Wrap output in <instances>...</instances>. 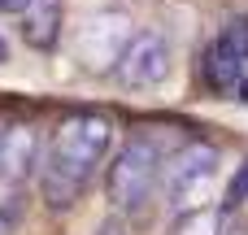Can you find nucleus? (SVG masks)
Here are the masks:
<instances>
[{"instance_id":"obj_1","label":"nucleus","mask_w":248,"mask_h":235,"mask_svg":"<svg viewBox=\"0 0 248 235\" xmlns=\"http://www.w3.org/2000/svg\"><path fill=\"white\" fill-rule=\"evenodd\" d=\"M113 122L105 113H70L52 126L39 157V196L48 209H70L92 183L96 166L109 157Z\"/></svg>"},{"instance_id":"obj_2","label":"nucleus","mask_w":248,"mask_h":235,"mask_svg":"<svg viewBox=\"0 0 248 235\" xmlns=\"http://www.w3.org/2000/svg\"><path fill=\"white\" fill-rule=\"evenodd\" d=\"M161 170H166L161 144L148 140V135L131 140V144L113 157V166H109V174H105V196H109V205H113V209H144L148 196H153V188L161 183Z\"/></svg>"},{"instance_id":"obj_3","label":"nucleus","mask_w":248,"mask_h":235,"mask_svg":"<svg viewBox=\"0 0 248 235\" xmlns=\"http://www.w3.org/2000/svg\"><path fill=\"white\" fill-rule=\"evenodd\" d=\"M214 174H218V148L214 144H187V148H179L170 161H166V170H161V183H166V196H170V205L174 209H187V205H196V196H205V188L214 183Z\"/></svg>"},{"instance_id":"obj_4","label":"nucleus","mask_w":248,"mask_h":235,"mask_svg":"<svg viewBox=\"0 0 248 235\" xmlns=\"http://www.w3.org/2000/svg\"><path fill=\"white\" fill-rule=\"evenodd\" d=\"M166 74H170V39L161 31H135L118 61V83L131 92H148L161 87Z\"/></svg>"},{"instance_id":"obj_5","label":"nucleus","mask_w":248,"mask_h":235,"mask_svg":"<svg viewBox=\"0 0 248 235\" xmlns=\"http://www.w3.org/2000/svg\"><path fill=\"white\" fill-rule=\"evenodd\" d=\"M131 35H135V31H131V22H126L122 13H100V17H92V22L78 31V39H74L78 61H83L87 70H96V74L118 70V61H122Z\"/></svg>"},{"instance_id":"obj_6","label":"nucleus","mask_w":248,"mask_h":235,"mask_svg":"<svg viewBox=\"0 0 248 235\" xmlns=\"http://www.w3.org/2000/svg\"><path fill=\"white\" fill-rule=\"evenodd\" d=\"M22 39L35 52H52L61 39V22H65V4L61 0H31L22 13Z\"/></svg>"},{"instance_id":"obj_7","label":"nucleus","mask_w":248,"mask_h":235,"mask_svg":"<svg viewBox=\"0 0 248 235\" xmlns=\"http://www.w3.org/2000/svg\"><path fill=\"white\" fill-rule=\"evenodd\" d=\"M244 65L248 61H240L235 52H227V48L214 39V44L201 52V65H196V70H201V78H205L209 92L227 96V92H240V87H244Z\"/></svg>"},{"instance_id":"obj_8","label":"nucleus","mask_w":248,"mask_h":235,"mask_svg":"<svg viewBox=\"0 0 248 235\" xmlns=\"http://www.w3.org/2000/svg\"><path fill=\"white\" fill-rule=\"evenodd\" d=\"M39 144H35V131L31 126H13L4 131V157H0V174L9 179H26L35 166H39Z\"/></svg>"},{"instance_id":"obj_9","label":"nucleus","mask_w":248,"mask_h":235,"mask_svg":"<svg viewBox=\"0 0 248 235\" xmlns=\"http://www.w3.org/2000/svg\"><path fill=\"white\" fill-rule=\"evenodd\" d=\"M218 44H222L227 52H235L240 61H248V13H244V17H231V22L222 26Z\"/></svg>"},{"instance_id":"obj_10","label":"nucleus","mask_w":248,"mask_h":235,"mask_svg":"<svg viewBox=\"0 0 248 235\" xmlns=\"http://www.w3.org/2000/svg\"><path fill=\"white\" fill-rule=\"evenodd\" d=\"M174 235H218V214L214 209H192V214L179 218Z\"/></svg>"},{"instance_id":"obj_11","label":"nucleus","mask_w":248,"mask_h":235,"mask_svg":"<svg viewBox=\"0 0 248 235\" xmlns=\"http://www.w3.org/2000/svg\"><path fill=\"white\" fill-rule=\"evenodd\" d=\"M244 201H248V161L240 166V174H235V179H231V188H227V205H231V209H235V205H244Z\"/></svg>"},{"instance_id":"obj_12","label":"nucleus","mask_w":248,"mask_h":235,"mask_svg":"<svg viewBox=\"0 0 248 235\" xmlns=\"http://www.w3.org/2000/svg\"><path fill=\"white\" fill-rule=\"evenodd\" d=\"M100 235H131V227H126L122 218H109V222L100 227Z\"/></svg>"},{"instance_id":"obj_13","label":"nucleus","mask_w":248,"mask_h":235,"mask_svg":"<svg viewBox=\"0 0 248 235\" xmlns=\"http://www.w3.org/2000/svg\"><path fill=\"white\" fill-rule=\"evenodd\" d=\"M31 0H0V13H22Z\"/></svg>"},{"instance_id":"obj_14","label":"nucleus","mask_w":248,"mask_h":235,"mask_svg":"<svg viewBox=\"0 0 248 235\" xmlns=\"http://www.w3.org/2000/svg\"><path fill=\"white\" fill-rule=\"evenodd\" d=\"M0 61H9V48H4V39H0Z\"/></svg>"},{"instance_id":"obj_15","label":"nucleus","mask_w":248,"mask_h":235,"mask_svg":"<svg viewBox=\"0 0 248 235\" xmlns=\"http://www.w3.org/2000/svg\"><path fill=\"white\" fill-rule=\"evenodd\" d=\"M0 157H4V131H0Z\"/></svg>"},{"instance_id":"obj_16","label":"nucleus","mask_w":248,"mask_h":235,"mask_svg":"<svg viewBox=\"0 0 248 235\" xmlns=\"http://www.w3.org/2000/svg\"><path fill=\"white\" fill-rule=\"evenodd\" d=\"M222 235H248V231H222Z\"/></svg>"}]
</instances>
